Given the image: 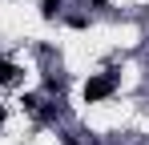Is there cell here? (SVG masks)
Wrapping results in <instances>:
<instances>
[{
	"mask_svg": "<svg viewBox=\"0 0 149 145\" xmlns=\"http://www.w3.org/2000/svg\"><path fill=\"white\" fill-rule=\"evenodd\" d=\"M16 81V65L12 61H0V85H12Z\"/></svg>",
	"mask_w": 149,
	"mask_h": 145,
	"instance_id": "7a4b0ae2",
	"label": "cell"
},
{
	"mask_svg": "<svg viewBox=\"0 0 149 145\" xmlns=\"http://www.w3.org/2000/svg\"><path fill=\"white\" fill-rule=\"evenodd\" d=\"M113 89H117V77H113V72L89 77V85H85V101H105V97H113Z\"/></svg>",
	"mask_w": 149,
	"mask_h": 145,
	"instance_id": "6da1fadb",
	"label": "cell"
},
{
	"mask_svg": "<svg viewBox=\"0 0 149 145\" xmlns=\"http://www.w3.org/2000/svg\"><path fill=\"white\" fill-rule=\"evenodd\" d=\"M0 121H4V105H0Z\"/></svg>",
	"mask_w": 149,
	"mask_h": 145,
	"instance_id": "277c9868",
	"label": "cell"
},
{
	"mask_svg": "<svg viewBox=\"0 0 149 145\" xmlns=\"http://www.w3.org/2000/svg\"><path fill=\"white\" fill-rule=\"evenodd\" d=\"M56 12H61V0H40V16L45 20H56Z\"/></svg>",
	"mask_w": 149,
	"mask_h": 145,
	"instance_id": "3957f363",
	"label": "cell"
}]
</instances>
